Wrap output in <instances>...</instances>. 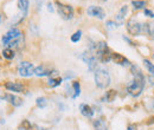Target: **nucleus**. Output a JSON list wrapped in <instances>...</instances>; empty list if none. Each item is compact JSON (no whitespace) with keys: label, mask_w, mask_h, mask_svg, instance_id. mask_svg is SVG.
<instances>
[{"label":"nucleus","mask_w":154,"mask_h":130,"mask_svg":"<svg viewBox=\"0 0 154 130\" xmlns=\"http://www.w3.org/2000/svg\"><path fill=\"white\" fill-rule=\"evenodd\" d=\"M62 82H63V79L60 77H58V76L57 77H50L49 82H48V85L50 88H57V86H59L62 84Z\"/></svg>","instance_id":"aec40b11"},{"label":"nucleus","mask_w":154,"mask_h":130,"mask_svg":"<svg viewBox=\"0 0 154 130\" xmlns=\"http://www.w3.org/2000/svg\"><path fill=\"white\" fill-rule=\"evenodd\" d=\"M56 6H57V11L59 13V16L64 20H69L74 17V8L70 6V5H66V4H63L60 1L56 0Z\"/></svg>","instance_id":"39448f33"},{"label":"nucleus","mask_w":154,"mask_h":130,"mask_svg":"<svg viewBox=\"0 0 154 130\" xmlns=\"http://www.w3.org/2000/svg\"><path fill=\"white\" fill-rule=\"evenodd\" d=\"M19 130H46V129H40L37 125L31 124L27 119H24V121L21 122V124L19 125Z\"/></svg>","instance_id":"dca6fc26"},{"label":"nucleus","mask_w":154,"mask_h":130,"mask_svg":"<svg viewBox=\"0 0 154 130\" xmlns=\"http://www.w3.org/2000/svg\"><path fill=\"white\" fill-rule=\"evenodd\" d=\"M122 39H123L125 41H127V43H128L131 46H135V44L133 43V40H131V39H129L128 37H126V36H122Z\"/></svg>","instance_id":"c756f323"},{"label":"nucleus","mask_w":154,"mask_h":130,"mask_svg":"<svg viewBox=\"0 0 154 130\" xmlns=\"http://www.w3.org/2000/svg\"><path fill=\"white\" fill-rule=\"evenodd\" d=\"M90 49L95 51V57L101 63H108V62L112 60V53L113 52L110 51L107 41H104V40L96 41L94 45H91Z\"/></svg>","instance_id":"f03ea898"},{"label":"nucleus","mask_w":154,"mask_h":130,"mask_svg":"<svg viewBox=\"0 0 154 130\" xmlns=\"http://www.w3.org/2000/svg\"><path fill=\"white\" fill-rule=\"evenodd\" d=\"M81 38H82V31L78 30V31H76V32L71 36V41H72V43H77V41L81 40Z\"/></svg>","instance_id":"a878e982"},{"label":"nucleus","mask_w":154,"mask_h":130,"mask_svg":"<svg viewBox=\"0 0 154 130\" xmlns=\"http://www.w3.org/2000/svg\"><path fill=\"white\" fill-rule=\"evenodd\" d=\"M48 11L49 12H54V7H52V4H48Z\"/></svg>","instance_id":"2f4dec72"},{"label":"nucleus","mask_w":154,"mask_h":130,"mask_svg":"<svg viewBox=\"0 0 154 130\" xmlns=\"http://www.w3.org/2000/svg\"><path fill=\"white\" fill-rule=\"evenodd\" d=\"M0 23H1V16H0Z\"/></svg>","instance_id":"72a5a7b5"},{"label":"nucleus","mask_w":154,"mask_h":130,"mask_svg":"<svg viewBox=\"0 0 154 130\" xmlns=\"http://www.w3.org/2000/svg\"><path fill=\"white\" fill-rule=\"evenodd\" d=\"M112 60L117 64V65H121V66H131V62L121 53H117V52H113L112 53Z\"/></svg>","instance_id":"f8f14e48"},{"label":"nucleus","mask_w":154,"mask_h":130,"mask_svg":"<svg viewBox=\"0 0 154 130\" xmlns=\"http://www.w3.org/2000/svg\"><path fill=\"white\" fill-rule=\"evenodd\" d=\"M79 58L88 65L90 71H96L97 70V58L95 57V55H91L88 51H84L83 53L79 55Z\"/></svg>","instance_id":"423d86ee"},{"label":"nucleus","mask_w":154,"mask_h":130,"mask_svg":"<svg viewBox=\"0 0 154 130\" xmlns=\"http://www.w3.org/2000/svg\"><path fill=\"white\" fill-rule=\"evenodd\" d=\"M23 33L20 32L18 29H16V27H13V29H11L4 37H2V39H1V41H2V44L4 45H7L11 40H13V39H16V38L20 37Z\"/></svg>","instance_id":"1a4fd4ad"},{"label":"nucleus","mask_w":154,"mask_h":130,"mask_svg":"<svg viewBox=\"0 0 154 130\" xmlns=\"http://www.w3.org/2000/svg\"><path fill=\"white\" fill-rule=\"evenodd\" d=\"M87 13L89 16H91V17H96V18L101 19V20L104 19V17H106L104 10L102 7H98V6H90V7H88Z\"/></svg>","instance_id":"9d476101"},{"label":"nucleus","mask_w":154,"mask_h":130,"mask_svg":"<svg viewBox=\"0 0 154 130\" xmlns=\"http://www.w3.org/2000/svg\"><path fill=\"white\" fill-rule=\"evenodd\" d=\"M14 56H16V52H14V50H13V49L6 47V49L2 51V57H4V58H6V59H8V60L13 59Z\"/></svg>","instance_id":"5701e85b"},{"label":"nucleus","mask_w":154,"mask_h":130,"mask_svg":"<svg viewBox=\"0 0 154 130\" xmlns=\"http://www.w3.org/2000/svg\"><path fill=\"white\" fill-rule=\"evenodd\" d=\"M29 7H30L29 0H18V8H19L20 12H21V17L23 18H25L27 16Z\"/></svg>","instance_id":"2eb2a0df"},{"label":"nucleus","mask_w":154,"mask_h":130,"mask_svg":"<svg viewBox=\"0 0 154 130\" xmlns=\"http://www.w3.org/2000/svg\"><path fill=\"white\" fill-rule=\"evenodd\" d=\"M147 36H149L151 39L154 40V23L148 24V29H147Z\"/></svg>","instance_id":"bb28decb"},{"label":"nucleus","mask_w":154,"mask_h":130,"mask_svg":"<svg viewBox=\"0 0 154 130\" xmlns=\"http://www.w3.org/2000/svg\"><path fill=\"white\" fill-rule=\"evenodd\" d=\"M116 97V91L115 90H109V91H107L106 95L102 97V102H107V103H112L114 99H115Z\"/></svg>","instance_id":"f3484780"},{"label":"nucleus","mask_w":154,"mask_h":130,"mask_svg":"<svg viewBox=\"0 0 154 130\" xmlns=\"http://www.w3.org/2000/svg\"><path fill=\"white\" fill-rule=\"evenodd\" d=\"M127 12H128V6H127V5L122 6V7L120 8L119 13L116 14V20L120 21V23H122L123 19H125V17H126V14H127Z\"/></svg>","instance_id":"412c9836"},{"label":"nucleus","mask_w":154,"mask_h":130,"mask_svg":"<svg viewBox=\"0 0 154 130\" xmlns=\"http://www.w3.org/2000/svg\"><path fill=\"white\" fill-rule=\"evenodd\" d=\"M106 25L108 26V29H110V30H114V29H117L119 27V24L114 21V20H108L107 23H106Z\"/></svg>","instance_id":"cd10ccee"},{"label":"nucleus","mask_w":154,"mask_h":130,"mask_svg":"<svg viewBox=\"0 0 154 130\" xmlns=\"http://www.w3.org/2000/svg\"><path fill=\"white\" fill-rule=\"evenodd\" d=\"M95 78V84L100 89H106L110 84V74L104 69H97L94 74Z\"/></svg>","instance_id":"20e7f679"},{"label":"nucleus","mask_w":154,"mask_h":130,"mask_svg":"<svg viewBox=\"0 0 154 130\" xmlns=\"http://www.w3.org/2000/svg\"><path fill=\"white\" fill-rule=\"evenodd\" d=\"M79 111L84 116V117H88V118H91L93 116H94V109L90 107V105H88V104H85V103H82L81 105H79Z\"/></svg>","instance_id":"4468645a"},{"label":"nucleus","mask_w":154,"mask_h":130,"mask_svg":"<svg viewBox=\"0 0 154 130\" xmlns=\"http://www.w3.org/2000/svg\"><path fill=\"white\" fill-rule=\"evenodd\" d=\"M143 64H145L146 69L148 70V72L154 76V64L153 63H152L151 60H148V59H143Z\"/></svg>","instance_id":"393cba45"},{"label":"nucleus","mask_w":154,"mask_h":130,"mask_svg":"<svg viewBox=\"0 0 154 130\" xmlns=\"http://www.w3.org/2000/svg\"><path fill=\"white\" fill-rule=\"evenodd\" d=\"M126 26H127V31H128V33L132 35V36H139V35H141V33H146V35H147L148 23L142 24V23L136 21L134 18H132L127 21Z\"/></svg>","instance_id":"7ed1b4c3"},{"label":"nucleus","mask_w":154,"mask_h":130,"mask_svg":"<svg viewBox=\"0 0 154 130\" xmlns=\"http://www.w3.org/2000/svg\"><path fill=\"white\" fill-rule=\"evenodd\" d=\"M94 128L95 130H108V125L103 118H98L94 121Z\"/></svg>","instance_id":"a211bd4d"},{"label":"nucleus","mask_w":154,"mask_h":130,"mask_svg":"<svg viewBox=\"0 0 154 130\" xmlns=\"http://www.w3.org/2000/svg\"><path fill=\"white\" fill-rule=\"evenodd\" d=\"M131 72L133 74V79L127 85V92L129 96L135 98L143 92L146 85V78L137 65H131Z\"/></svg>","instance_id":"f257e3e1"},{"label":"nucleus","mask_w":154,"mask_h":130,"mask_svg":"<svg viewBox=\"0 0 154 130\" xmlns=\"http://www.w3.org/2000/svg\"><path fill=\"white\" fill-rule=\"evenodd\" d=\"M35 74L37 77H44V76L52 77V74H57V71L52 70L48 65H39L37 68H35Z\"/></svg>","instance_id":"6e6552de"},{"label":"nucleus","mask_w":154,"mask_h":130,"mask_svg":"<svg viewBox=\"0 0 154 130\" xmlns=\"http://www.w3.org/2000/svg\"><path fill=\"white\" fill-rule=\"evenodd\" d=\"M0 123H4V119H2V121H0Z\"/></svg>","instance_id":"473e14b6"},{"label":"nucleus","mask_w":154,"mask_h":130,"mask_svg":"<svg viewBox=\"0 0 154 130\" xmlns=\"http://www.w3.org/2000/svg\"><path fill=\"white\" fill-rule=\"evenodd\" d=\"M18 74L21 77H31L35 74V66L30 62H21L18 65Z\"/></svg>","instance_id":"0eeeda50"},{"label":"nucleus","mask_w":154,"mask_h":130,"mask_svg":"<svg viewBox=\"0 0 154 130\" xmlns=\"http://www.w3.org/2000/svg\"><path fill=\"white\" fill-rule=\"evenodd\" d=\"M133 5V10L134 11H139V10H145V7L147 6V1L146 0H133L132 1Z\"/></svg>","instance_id":"6ab92c4d"},{"label":"nucleus","mask_w":154,"mask_h":130,"mask_svg":"<svg viewBox=\"0 0 154 130\" xmlns=\"http://www.w3.org/2000/svg\"><path fill=\"white\" fill-rule=\"evenodd\" d=\"M48 98H45V97H38L37 99H36V104H37V107L40 108V109H44L46 105H48Z\"/></svg>","instance_id":"b1692460"},{"label":"nucleus","mask_w":154,"mask_h":130,"mask_svg":"<svg viewBox=\"0 0 154 130\" xmlns=\"http://www.w3.org/2000/svg\"><path fill=\"white\" fill-rule=\"evenodd\" d=\"M127 130H137V125L136 124H129L127 127Z\"/></svg>","instance_id":"7c9ffc66"},{"label":"nucleus","mask_w":154,"mask_h":130,"mask_svg":"<svg viewBox=\"0 0 154 130\" xmlns=\"http://www.w3.org/2000/svg\"><path fill=\"white\" fill-rule=\"evenodd\" d=\"M5 88L12 92H24L25 91V85L19 82H7L5 84Z\"/></svg>","instance_id":"9b49d317"},{"label":"nucleus","mask_w":154,"mask_h":130,"mask_svg":"<svg viewBox=\"0 0 154 130\" xmlns=\"http://www.w3.org/2000/svg\"><path fill=\"white\" fill-rule=\"evenodd\" d=\"M71 86H72V90H74V93H72L71 98L75 99V98H77L81 95V84H79V82L75 80V82H72V85Z\"/></svg>","instance_id":"4be33fe9"},{"label":"nucleus","mask_w":154,"mask_h":130,"mask_svg":"<svg viewBox=\"0 0 154 130\" xmlns=\"http://www.w3.org/2000/svg\"><path fill=\"white\" fill-rule=\"evenodd\" d=\"M4 99L6 102H8L10 104H12L13 107H20V105H23V99L20 98L19 96H16V95H12V93H6L4 96Z\"/></svg>","instance_id":"ddd939ff"},{"label":"nucleus","mask_w":154,"mask_h":130,"mask_svg":"<svg viewBox=\"0 0 154 130\" xmlns=\"http://www.w3.org/2000/svg\"><path fill=\"white\" fill-rule=\"evenodd\" d=\"M143 14L146 17H149V18H154V12H152L149 8H145L143 10Z\"/></svg>","instance_id":"c85d7f7f"}]
</instances>
